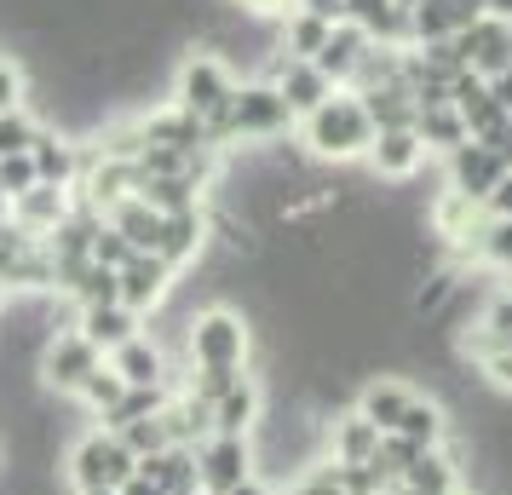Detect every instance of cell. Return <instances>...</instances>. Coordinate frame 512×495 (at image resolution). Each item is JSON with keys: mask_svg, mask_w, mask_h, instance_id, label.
I'll return each instance as SVG.
<instances>
[{"mask_svg": "<svg viewBox=\"0 0 512 495\" xmlns=\"http://www.w3.org/2000/svg\"><path fill=\"white\" fill-rule=\"evenodd\" d=\"M81 392H87V403H98V409H116V403L127 398V386H121V375H116V369H93Z\"/></svg>", "mask_w": 512, "mask_h": 495, "instance_id": "obj_29", "label": "cell"}, {"mask_svg": "<svg viewBox=\"0 0 512 495\" xmlns=\"http://www.w3.org/2000/svg\"><path fill=\"white\" fill-rule=\"evenodd\" d=\"M116 375H121V386H156L162 380V352L133 334L127 346H116Z\"/></svg>", "mask_w": 512, "mask_h": 495, "instance_id": "obj_21", "label": "cell"}, {"mask_svg": "<svg viewBox=\"0 0 512 495\" xmlns=\"http://www.w3.org/2000/svg\"><path fill=\"white\" fill-rule=\"evenodd\" d=\"M0 213H6V190H0Z\"/></svg>", "mask_w": 512, "mask_h": 495, "instance_id": "obj_39", "label": "cell"}, {"mask_svg": "<svg viewBox=\"0 0 512 495\" xmlns=\"http://www.w3.org/2000/svg\"><path fill=\"white\" fill-rule=\"evenodd\" d=\"M248 467H254L248 438H225V432H219V444L202 455V472H196V478H202V490H208V495H231L236 484H248V478H254Z\"/></svg>", "mask_w": 512, "mask_h": 495, "instance_id": "obj_7", "label": "cell"}, {"mask_svg": "<svg viewBox=\"0 0 512 495\" xmlns=\"http://www.w3.org/2000/svg\"><path fill=\"white\" fill-rule=\"evenodd\" d=\"M202 248V213L190 208V213H167L162 219V236H156V260L173 271L179 260H190Z\"/></svg>", "mask_w": 512, "mask_h": 495, "instance_id": "obj_19", "label": "cell"}, {"mask_svg": "<svg viewBox=\"0 0 512 495\" xmlns=\"http://www.w3.org/2000/svg\"><path fill=\"white\" fill-rule=\"evenodd\" d=\"M213 426H219L225 438H248V432L259 426V386L248 375H242L225 398L213 403Z\"/></svg>", "mask_w": 512, "mask_h": 495, "instance_id": "obj_15", "label": "cell"}, {"mask_svg": "<svg viewBox=\"0 0 512 495\" xmlns=\"http://www.w3.org/2000/svg\"><path fill=\"white\" fill-rule=\"evenodd\" d=\"M121 495H167V490H156V484H150V478H139V472H133V478H127V484H121Z\"/></svg>", "mask_w": 512, "mask_h": 495, "instance_id": "obj_33", "label": "cell"}, {"mask_svg": "<svg viewBox=\"0 0 512 495\" xmlns=\"http://www.w3.org/2000/svg\"><path fill=\"white\" fill-rule=\"evenodd\" d=\"M472 254H478L484 265H495V271H512V219L489 213L484 225H478V242H472Z\"/></svg>", "mask_w": 512, "mask_h": 495, "instance_id": "obj_23", "label": "cell"}, {"mask_svg": "<svg viewBox=\"0 0 512 495\" xmlns=\"http://www.w3.org/2000/svg\"><path fill=\"white\" fill-rule=\"evenodd\" d=\"M18 98H24V75H18V64H6V58H0V116H12V110H18Z\"/></svg>", "mask_w": 512, "mask_h": 495, "instance_id": "obj_31", "label": "cell"}, {"mask_svg": "<svg viewBox=\"0 0 512 495\" xmlns=\"http://www.w3.org/2000/svg\"><path fill=\"white\" fill-rule=\"evenodd\" d=\"M87 340L93 346H127L133 340V311L127 306H87Z\"/></svg>", "mask_w": 512, "mask_h": 495, "instance_id": "obj_22", "label": "cell"}, {"mask_svg": "<svg viewBox=\"0 0 512 495\" xmlns=\"http://www.w3.org/2000/svg\"><path fill=\"white\" fill-rule=\"evenodd\" d=\"M190 357L202 369H242V357H248V323L236 311H202L190 323Z\"/></svg>", "mask_w": 512, "mask_h": 495, "instance_id": "obj_3", "label": "cell"}, {"mask_svg": "<svg viewBox=\"0 0 512 495\" xmlns=\"http://www.w3.org/2000/svg\"><path fill=\"white\" fill-rule=\"evenodd\" d=\"M98 369V346L87 340V334H70V340H58L47 352V375H52V386H87V375Z\"/></svg>", "mask_w": 512, "mask_h": 495, "instance_id": "obj_14", "label": "cell"}, {"mask_svg": "<svg viewBox=\"0 0 512 495\" xmlns=\"http://www.w3.org/2000/svg\"><path fill=\"white\" fill-rule=\"evenodd\" d=\"M139 472L133 461V449L121 444V438H87V444L75 449V478H81V490H121L127 478Z\"/></svg>", "mask_w": 512, "mask_h": 495, "instance_id": "obj_4", "label": "cell"}, {"mask_svg": "<svg viewBox=\"0 0 512 495\" xmlns=\"http://www.w3.org/2000/svg\"><path fill=\"white\" fill-rule=\"evenodd\" d=\"M35 185H41V179H35V162H29V150H18V156H0V190H6V202L29 196Z\"/></svg>", "mask_w": 512, "mask_h": 495, "instance_id": "obj_27", "label": "cell"}, {"mask_svg": "<svg viewBox=\"0 0 512 495\" xmlns=\"http://www.w3.org/2000/svg\"><path fill=\"white\" fill-rule=\"evenodd\" d=\"M110 231L133 248V254H156V236H162V213H150L139 202V196H127V202H116V225Z\"/></svg>", "mask_w": 512, "mask_h": 495, "instance_id": "obj_20", "label": "cell"}, {"mask_svg": "<svg viewBox=\"0 0 512 495\" xmlns=\"http://www.w3.org/2000/svg\"><path fill=\"white\" fill-rule=\"evenodd\" d=\"M415 133H420V144H426V150H443V156H455V150L472 139L455 104H426V110L415 116Z\"/></svg>", "mask_w": 512, "mask_h": 495, "instance_id": "obj_18", "label": "cell"}, {"mask_svg": "<svg viewBox=\"0 0 512 495\" xmlns=\"http://www.w3.org/2000/svg\"><path fill=\"white\" fill-rule=\"evenodd\" d=\"M242 6H248V12H277L282 0H242Z\"/></svg>", "mask_w": 512, "mask_h": 495, "instance_id": "obj_35", "label": "cell"}, {"mask_svg": "<svg viewBox=\"0 0 512 495\" xmlns=\"http://www.w3.org/2000/svg\"><path fill=\"white\" fill-rule=\"evenodd\" d=\"M231 98H236L231 70H225L219 58H208V52H196L185 70H179V104H173V110H185L190 121L213 127V121L231 110Z\"/></svg>", "mask_w": 512, "mask_h": 495, "instance_id": "obj_2", "label": "cell"}, {"mask_svg": "<svg viewBox=\"0 0 512 495\" xmlns=\"http://www.w3.org/2000/svg\"><path fill=\"white\" fill-rule=\"evenodd\" d=\"M409 495H455L461 490V467H455V455H443V449H420L415 467L397 478Z\"/></svg>", "mask_w": 512, "mask_h": 495, "instance_id": "obj_13", "label": "cell"}, {"mask_svg": "<svg viewBox=\"0 0 512 495\" xmlns=\"http://www.w3.org/2000/svg\"><path fill=\"white\" fill-rule=\"evenodd\" d=\"M87 495H121V490H87Z\"/></svg>", "mask_w": 512, "mask_h": 495, "instance_id": "obj_38", "label": "cell"}, {"mask_svg": "<svg viewBox=\"0 0 512 495\" xmlns=\"http://www.w3.org/2000/svg\"><path fill=\"white\" fill-rule=\"evenodd\" d=\"M369 156H374V173H380V179H409V173L426 162V144H420L415 127H380Z\"/></svg>", "mask_w": 512, "mask_h": 495, "instance_id": "obj_11", "label": "cell"}, {"mask_svg": "<svg viewBox=\"0 0 512 495\" xmlns=\"http://www.w3.org/2000/svg\"><path fill=\"white\" fill-rule=\"evenodd\" d=\"M455 495H472V490H455Z\"/></svg>", "mask_w": 512, "mask_h": 495, "instance_id": "obj_40", "label": "cell"}, {"mask_svg": "<svg viewBox=\"0 0 512 495\" xmlns=\"http://www.w3.org/2000/svg\"><path fill=\"white\" fill-rule=\"evenodd\" d=\"M455 52H461V64L472 75H501L512 70V24L507 18H478L472 29H461L455 35Z\"/></svg>", "mask_w": 512, "mask_h": 495, "instance_id": "obj_5", "label": "cell"}, {"mask_svg": "<svg viewBox=\"0 0 512 495\" xmlns=\"http://www.w3.org/2000/svg\"><path fill=\"white\" fill-rule=\"evenodd\" d=\"M167 294V265L156 260V254H133V260L116 271V300L127 311H144V306H156Z\"/></svg>", "mask_w": 512, "mask_h": 495, "instance_id": "obj_10", "label": "cell"}, {"mask_svg": "<svg viewBox=\"0 0 512 495\" xmlns=\"http://www.w3.org/2000/svg\"><path fill=\"white\" fill-rule=\"evenodd\" d=\"M277 98L288 104V116H311L317 104H328L334 98V81H328L317 64H305V58H288L277 75Z\"/></svg>", "mask_w": 512, "mask_h": 495, "instance_id": "obj_8", "label": "cell"}, {"mask_svg": "<svg viewBox=\"0 0 512 495\" xmlns=\"http://www.w3.org/2000/svg\"><path fill=\"white\" fill-rule=\"evenodd\" d=\"M305 144L328 156V162H351V156H369L374 150V116L363 110L357 93H334L328 104H317L305 116Z\"/></svg>", "mask_w": 512, "mask_h": 495, "instance_id": "obj_1", "label": "cell"}, {"mask_svg": "<svg viewBox=\"0 0 512 495\" xmlns=\"http://www.w3.org/2000/svg\"><path fill=\"white\" fill-rule=\"evenodd\" d=\"M478 375H484L489 392H501V398H512V346H495L489 357H478Z\"/></svg>", "mask_w": 512, "mask_h": 495, "instance_id": "obj_28", "label": "cell"}, {"mask_svg": "<svg viewBox=\"0 0 512 495\" xmlns=\"http://www.w3.org/2000/svg\"><path fill=\"white\" fill-rule=\"evenodd\" d=\"M29 144H35V127H29L18 110L0 116V156H18V150H29Z\"/></svg>", "mask_w": 512, "mask_h": 495, "instance_id": "obj_30", "label": "cell"}, {"mask_svg": "<svg viewBox=\"0 0 512 495\" xmlns=\"http://www.w3.org/2000/svg\"><path fill=\"white\" fill-rule=\"evenodd\" d=\"M507 179V162L489 150V144L466 139L455 156H449V190H461V196H472V202H489V190Z\"/></svg>", "mask_w": 512, "mask_h": 495, "instance_id": "obj_6", "label": "cell"}, {"mask_svg": "<svg viewBox=\"0 0 512 495\" xmlns=\"http://www.w3.org/2000/svg\"><path fill=\"white\" fill-rule=\"evenodd\" d=\"M501 277H507V288H501V294H507V300H512V271H501Z\"/></svg>", "mask_w": 512, "mask_h": 495, "instance_id": "obj_36", "label": "cell"}, {"mask_svg": "<svg viewBox=\"0 0 512 495\" xmlns=\"http://www.w3.org/2000/svg\"><path fill=\"white\" fill-rule=\"evenodd\" d=\"M426 219H432V231H438L449 248H472V242H478V225H484V202H472L461 190H443Z\"/></svg>", "mask_w": 512, "mask_h": 495, "instance_id": "obj_9", "label": "cell"}, {"mask_svg": "<svg viewBox=\"0 0 512 495\" xmlns=\"http://www.w3.org/2000/svg\"><path fill=\"white\" fill-rule=\"evenodd\" d=\"M328 29H334L328 18H311V12H294V24H288V52L311 64V58H317V52L328 47Z\"/></svg>", "mask_w": 512, "mask_h": 495, "instance_id": "obj_24", "label": "cell"}, {"mask_svg": "<svg viewBox=\"0 0 512 495\" xmlns=\"http://www.w3.org/2000/svg\"><path fill=\"white\" fill-rule=\"evenodd\" d=\"M380 495H409V490H403V484H392V490H380Z\"/></svg>", "mask_w": 512, "mask_h": 495, "instance_id": "obj_37", "label": "cell"}, {"mask_svg": "<svg viewBox=\"0 0 512 495\" xmlns=\"http://www.w3.org/2000/svg\"><path fill=\"white\" fill-rule=\"evenodd\" d=\"M328 444H334V467H369V455L380 449V432H374V426L351 409V415H340V421H334Z\"/></svg>", "mask_w": 512, "mask_h": 495, "instance_id": "obj_16", "label": "cell"}, {"mask_svg": "<svg viewBox=\"0 0 512 495\" xmlns=\"http://www.w3.org/2000/svg\"><path fill=\"white\" fill-rule=\"evenodd\" d=\"M231 495H277V490H265V484H259V478H248V484H236Z\"/></svg>", "mask_w": 512, "mask_h": 495, "instance_id": "obj_34", "label": "cell"}, {"mask_svg": "<svg viewBox=\"0 0 512 495\" xmlns=\"http://www.w3.org/2000/svg\"><path fill=\"white\" fill-rule=\"evenodd\" d=\"M484 87H489V104H495V110H501V116H512V70L489 75Z\"/></svg>", "mask_w": 512, "mask_h": 495, "instance_id": "obj_32", "label": "cell"}, {"mask_svg": "<svg viewBox=\"0 0 512 495\" xmlns=\"http://www.w3.org/2000/svg\"><path fill=\"white\" fill-rule=\"evenodd\" d=\"M29 162H35V179H41V185L70 179V150H64L58 139H47V133H35V144H29Z\"/></svg>", "mask_w": 512, "mask_h": 495, "instance_id": "obj_25", "label": "cell"}, {"mask_svg": "<svg viewBox=\"0 0 512 495\" xmlns=\"http://www.w3.org/2000/svg\"><path fill=\"white\" fill-rule=\"evenodd\" d=\"M409 386L403 380H392V375H380V380H369L363 392H357V415L374 426V432H397V421H403V409H409Z\"/></svg>", "mask_w": 512, "mask_h": 495, "instance_id": "obj_12", "label": "cell"}, {"mask_svg": "<svg viewBox=\"0 0 512 495\" xmlns=\"http://www.w3.org/2000/svg\"><path fill=\"white\" fill-rule=\"evenodd\" d=\"M397 438H409L415 449H443L449 444V421H443V403L432 398H409V409H403V421H397Z\"/></svg>", "mask_w": 512, "mask_h": 495, "instance_id": "obj_17", "label": "cell"}, {"mask_svg": "<svg viewBox=\"0 0 512 495\" xmlns=\"http://www.w3.org/2000/svg\"><path fill=\"white\" fill-rule=\"evenodd\" d=\"M121 444L133 449V461H144V455H162V449H167L162 415H144V421H127V426H121Z\"/></svg>", "mask_w": 512, "mask_h": 495, "instance_id": "obj_26", "label": "cell"}]
</instances>
